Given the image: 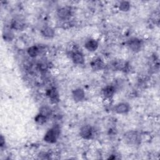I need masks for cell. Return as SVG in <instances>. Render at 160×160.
<instances>
[{
    "instance_id": "cell-1",
    "label": "cell",
    "mask_w": 160,
    "mask_h": 160,
    "mask_svg": "<svg viewBox=\"0 0 160 160\" xmlns=\"http://www.w3.org/2000/svg\"><path fill=\"white\" fill-rule=\"evenodd\" d=\"M60 133V129L58 126H54L48 131L45 136L44 140L49 143H54L57 141Z\"/></svg>"
},
{
    "instance_id": "cell-2",
    "label": "cell",
    "mask_w": 160,
    "mask_h": 160,
    "mask_svg": "<svg viewBox=\"0 0 160 160\" xmlns=\"http://www.w3.org/2000/svg\"><path fill=\"white\" fill-rule=\"evenodd\" d=\"M80 136L84 139L88 140L91 138L93 134V130L91 126L89 125H85L83 126L80 130Z\"/></svg>"
},
{
    "instance_id": "cell-3",
    "label": "cell",
    "mask_w": 160,
    "mask_h": 160,
    "mask_svg": "<svg viewBox=\"0 0 160 160\" xmlns=\"http://www.w3.org/2000/svg\"><path fill=\"white\" fill-rule=\"evenodd\" d=\"M128 45L129 48L132 51L137 52L141 49V42L139 39L134 38L129 40L128 43Z\"/></svg>"
},
{
    "instance_id": "cell-4",
    "label": "cell",
    "mask_w": 160,
    "mask_h": 160,
    "mask_svg": "<svg viewBox=\"0 0 160 160\" xmlns=\"http://www.w3.org/2000/svg\"><path fill=\"white\" fill-rule=\"evenodd\" d=\"M71 14V11L69 7H63L58 11V17L61 20L68 19Z\"/></svg>"
},
{
    "instance_id": "cell-5",
    "label": "cell",
    "mask_w": 160,
    "mask_h": 160,
    "mask_svg": "<svg viewBox=\"0 0 160 160\" xmlns=\"http://www.w3.org/2000/svg\"><path fill=\"white\" fill-rule=\"evenodd\" d=\"M115 111L117 113L123 114L126 113L130 110V106L128 104L125 103H122L117 105L115 108Z\"/></svg>"
},
{
    "instance_id": "cell-6",
    "label": "cell",
    "mask_w": 160,
    "mask_h": 160,
    "mask_svg": "<svg viewBox=\"0 0 160 160\" xmlns=\"http://www.w3.org/2000/svg\"><path fill=\"white\" fill-rule=\"evenodd\" d=\"M72 59L73 60V62L78 65H83L85 62V58L83 55L82 53L76 51L73 53L72 55Z\"/></svg>"
},
{
    "instance_id": "cell-7",
    "label": "cell",
    "mask_w": 160,
    "mask_h": 160,
    "mask_svg": "<svg viewBox=\"0 0 160 160\" xmlns=\"http://www.w3.org/2000/svg\"><path fill=\"white\" fill-rule=\"evenodd\" d=\"M98 47V43L94 39H90L85 44L86 48L90 51H94L97 50Z\"/></svg>"
},
{
    "instance_id": "cell-8",
    "label": "cell",
    "mask_w": 160,
    "mask_h": 160,
    "mask_svg": "<svg viewBox=\"0 0 160 160\" xmlns=\"http://www.w3.org/2000/svg\"><path fill=\"white\" fill-rule=\"evenodd\" d=\"M73 97L76 101H82L85 98V92L82 89H76L73 91Z\"/></svg>"
},
{
    "instance_id": "cell-9",
    "label": "cell",
    "mask_w": 160,
    "mask_h": 160,
    "mask_svg": "<svg viewBox=\"0 0 160 160\" xmlns=\"http://www.w3.org/2000/svg\"><path fill=\"white\" fill-rule=\"evenodd\" d=\"M91 66L94 70H100L103 68L104 63L101 59L97 58L95 59L91 63Z\"/></svg>"
},
{
    "instance_id": "cell-10",
    "label": "cell",
    "mask_w": 160,
    "mask_h": 160,
    "mask_svg": "<svg viewBox=\"0 0 160 160\" xmlns=\"http://www.w3.org/2000/svg\"><path fill=\"white\" fill-rule=\"evenodd\" d=\"M115 92V88L112 86H108L105 87L103 90V94L105 97L108 98H110L113 97Z\"/></svg>"
},
{
    "instance_id": "cell-11",
    "label": "cell",
    "mask_w": 160,
    "mask_h": 160,
    "mask_svg": "<svg viewBox=\"0 0 160 160\" xmlns=\"http://www.w3.org/2000/svg\"><path fill=\"white\" fill-rule=\"evenodd\" d=\"M42 35L48 38H52L54 36V31L53 28L50 27H45L42 30Z\"/></svg>"
},
{
    "instance_id": "cell-12",
    "label": "cell",
    "mask_w": 160,
    "mask_h": 160,
    "mask_svg": "<svg viewBox=\"0 0 160 160\" xmlns=\"http://www.w3.org/2000/svg\"><path fill=\"white\" fill-rule=\"evenodd\" d=\"M126 138L131 143H136L138 141V134L136 132H129L126 135Z\"/></svg>"
},
{
    "instance_id": "cell-13",
    "label": "cell",
    "mask_w": 160,
    "mask_h": 160,
    "mask_svg": "<svg viewBox=\"0 0 160 160\" xmlns=\"http://www.w3.org/2000/svg\"><path fill=\"white\" fill-rule=\"evenodd\" d=\"M47 96L53 100H58V93L55 88H51L47 91Z\"/></svg>"
},
{
    "instance_id": "cell-14",
    "label": "cell",
    "mask_w": 160,
    "mask_h": 160,
    "mask_svg": "<svg viewBox=\"0 0 160 160\" xmlns=\"http://www.w3.org/2000/svg\"><path fill=\"white\" fill-rule=\"evenodd\" d=\"M52 113V111L50 109V108H49L48 106H42L41 108L39 109V114H41L42 115L48 118L49 117Z\"/></svg>"
},
{
    "instance_id": "cell-15",
    "label": "cell",
    "mask_w": 160,
    "mask_h": 160,
    "mask_svg": "<svg viewBox=\"0 0 160 160\" xmlns=\"http://www.w3.org/2000/svg\"><path fill=\"white\" fill-rule=\"evenodd\" d=\"M39 50L38 47L36 46H33L30 48H29L28 50V53L30 56L31 57H35L38 54Z\"/></svg>"
},
{
    "instance_id": "cell-16",
    "label": "cell",
    "mask_w": 160,
    "mask_h": 160,
    "mask_svg": "<svg viewBox=\"0 0 160 160\" xmlns=\"http://www.w3.org/2000/svg\"><path fill=\"white\" fill-rule=\"evenodd\" d=\"M24 26H25V25L20 20H15L12 24L13 28L18 30L22 29L24 28Z\"/></svg>"
},
{
    "instance_id": "cell-17",
    "label": "cell",
    "mask_w": 160,
    "mask_h": 160,
    "mask_svg": "<svg viewBox=\"0 0 160 160\" xmlns=\"http://www.w3.org/2000/svg\"><path fill=\"white\" fill-rule=\"evenodd\" d=\"M130 8V5L128 2H122L119 5V10L122 11H128Z\"/></svg>"
},
{
    "instance_id": "cell-18",
    "label": "cell",
    "mask_w": 160,
    "mask_h": 160,
    "mask_svg": "<svg viewBox=\"0 0 160 160\" xmlns=\"http://www.w3.org/2000/svg\"><path fill=\"white\" fill-rule=\"evenodd\" d=\"M46 119H47L46 117H45V116L42 115L41 114H39H39L35 117V121H36L38 123H39V124H40V125H43V124H44V123L46 122Z\"/></svg>"
},
{
    "instance_id": "cell-19",
    "label": "cell",
    "mask_w": 160,
    "mask_h": 160,
    "mask_svg": "<svg viewBox=\"0 0 160 160\" xmlns=\"http://www.w3.org/2000/svg\"><path fill=\"white\" fill-rule=\"evenodd\" d=\"M116 68L118 69H120V70H123V69H125L126 68V66H127L126 65V62H124V61H119L117 63L115 64Z\"/></svg>"
},
{
    "instance_id": "cell-20",
    "label": "cell",
    "mask_w": 160,
    "mask_h": 160,
    "mask_svg": "<svg viewBox=\"0 0 160 160\" xmlns=\"http://www.w3.org/2000/svg\"><path fill=\"white\" fill-rule=\"evenodd\" d=\"M4 144H5L4 138L3 137V136H2V137H1V146H3L4 145Z\"/></svg>"
}]
</instances>
